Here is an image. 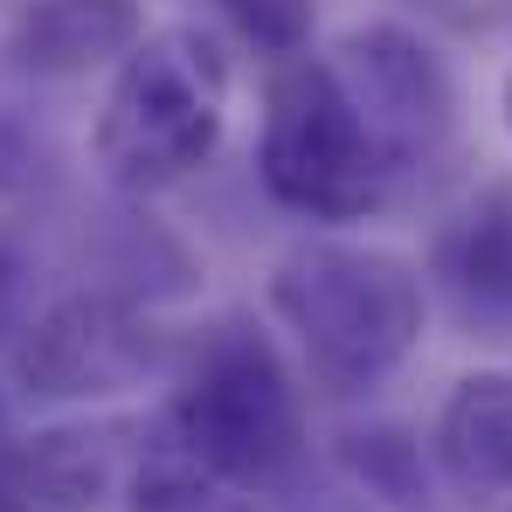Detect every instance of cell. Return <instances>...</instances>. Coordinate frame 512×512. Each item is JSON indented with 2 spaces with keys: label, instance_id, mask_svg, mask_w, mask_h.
<instances>
[{
  "label": "cell",
  "instance_id": "1",
  "mask_svg": "<svg viewBox=\"0 0 512 512\" xmlns=\"http://www.w3.org/2000/svg\"><path fill=\"white\" fill-rule=\"evenodd\" d=\"M270 312L298 340L305 374L326 395H374L423 346L429 284L409 256L381 250V243L312 236L277 256Z\"/></svg>",
  "mask_w": 512,
  "mask_h": 512
},
{
  "label": "cell",
  "instance_id": "2",
  "mask_svg": "<svg viewBox=\"0 0 512 512\" xmlns=\"http://www.w3.org/2000/svg\"><path fill=\"white\" fill-rule=\"evenodd\" d=\"M180 457H194L208 478L270 499L291 492L305 471V395L298 374L284 367L277 340L250 319H222L194 333L180 374H173L167 416H160Z\"/></svg>",
  "mask_w": 512,
  "mask_h": 512
},
{
  "label": "cell",
  "instance_id": "3",
  "mask_svg": "<svg viewBox=\"0 0 512 512\" xmlns=\"http://www.w3.org/2000/svg\"><path fill=\"white\" fill-rule=\"evenodd\" d=\"M229 132V56L208 28L167 21L132 42L90 118V160L118 194H167Z\"/></svg>",
  "mask_w": 512,
  "mask_h": 512
},
{
  "label": "cell",
  "instance_id": "4",
  "mask_svg": "<svg viewBox=\"0 0 512 512\" xmlns=\"http://www.w3.org/2000/svg\"><path fill=\"white\" fill-rule=\"evenodd\" d=\"M256 180L298 222H367L395 201L409 173L374 139L353 90L340 84L333 56H291L263 84L256 125Z\"/></svg>",
  "mask_w": 512,
  "mask_h": 512
},
{
  "label": "cell",
  "instance_id": "5",
  "mask_svg": "<svg viewBox=\"0 0 512 512\" xmlns=\"http://www.w3.org/2000/svg\"><path fill=\"white\" fill-rule=\"evenodd\" d=\"M326 56H333V70L353 90L360 118L374 125V139L395 153L402 173L450 153L464 97H457V77H450L436 42H423L402 21H367V28H346Z\"/></svg>",
  "mask_w": 512,
  "mask_h": 512
},
{
  "label": "cell",
  "instance_id": "6",
  "mask_svg": "<svg viewBox=\"0 0 512 512\" xmlns=\"http://www.w3.org/2000/svg\"><path fill=\"white\" fill-rule=\"evenodd\" d=\"M167 360L160 326L125 291H70L49 312H35L14 340V374L28 395L49 402H97L139 388Z\"/></svg>",
  "mask_w": 512,
  "mask_h": 512
},
{
  "label": "cell",
  "instance_id": "7",
  "mask_svg": "<svg viewBox=\"0 0 512 512\" xmlns=\"http://www.w3.org/2000/svg\"><path fill=\"white\" fill-rule=\"evenodd\" d=\"M423 284L443 298L464 340L512 346V173L478 180L436 222Z\"/></svg>",
  "mask_w": 512,
  "mask_h": 512
},
{
  "label": "cell",
  "instance_id": "8",
  "mask_svg": "<svg viewBox=\"0 0 512 512\" xmlns=\"http://www.w3.org/2000/svg\"><path fill=\"white\" fill-rule=\"evenodd\" d=\"M436 471L471 512H512V367H478L443 395Z\"/></svg>",
  "mask_w": 512,
  "mask_h": 512
},
{
  "label": "cell",
  "instance_id": "9",
  "mask_svg": "<svg viewBox=\"0 0 512 512\" xmlns=\"http://www.w3.org/2000/svg\"><path fill=\"white\" fill-rule=\"evenodd\" d=\"M139 35V0H28L7 28V49L35 77H84L104 63L118 70Z\"/></svg>",
  "mask_w": 512,
  "mask_h": 512
},
{
  "label": "cell",
  "instance_id": "10",
  "mask_svg": "<svg viewBox=\"0 0 512 512\" xmlns=\"http://www.w3.org/2000/svg\"><path fill=\"white\" fill-rule=\"evenodd\" d=\"M146 450L139 423H70L28 436V499L35 512H90L97 499H125V478Z\"/></svg>",
  "mask_w": 512,
  "mask_h": 512
},
{
  "label": "cell",
  "instance_id": "11",
  "mask_svg": "<svg viewBox=\"0 0 512 512\" xmlns=\"http://www.w3.org/2000/svg\"><path fill=\"white\" fill-rule=\"evenodd\" d=\"M125 512H263V499L208 478L160 429H146V450H139L132 478H125Z\"/></svg>",
  "mask_w": 512,
  "mask_h": 512
},
{
  "label": "cell",
  "instance_id": "12",
  "mask_svg": "<svg viewBox=\"0 0 512 512\" xmlns=\"http://www.w3.org/2000/svg\"><path fill=\"white\" fill-rule=\"evenodd\" d=\"M215 7H222V21L250 42L270 70L291 63V56H305L312 49V28H319V7L312 0H215Z\"/></svg>",
  "mask_w": 512,
  "mask_h": 512
},
{
  "label": "cell",
  "instance_id": "13",
  "mask_svg": "<svg viewBox=\"0 0 512 512\" xmlns=\"http://www.w3.org/2000/svg\"><path fill=\"white\" fill-rule=\"evenodd\" d=\"M346 464L395 506H423L429 492V471H423V450L402 436V429H367V436H346Z\"/></svg>",
  "mask_w": 512,
  "mask_h": 512
},
{
  "label": "cell",
  "instance_id": "14",
  "mask_svg": "<svg viewBox=\"0 0 512 512\" xmlns=\"http://www.w3.org/2000/svg\"><path fill=\"white\" fill-rule=\"evenodd\" d=\"M21 326H28V250L0 222V340H14Z\"/></svg>",
  "mask_w": 512,
  "mask_h": 512
},
{
  "label": "cell",
  "instance_id": "15",
  "mask_svg": "<svg viewBox=\"0 0 512 512\" xmlns=\"http://www.w3.org/2000/svg\"><path fill=\"white\" fill-rule=\"evenodd\" d=\"M0 512H35V499H28V436L7 423V402H0Z\"/></svg>",
  "mask_w": 512,
  "mask_h": 512
},
{
  "label": "cell",
  "instance_id": "16",
  "mask_svg": "<svg viewBox=\"0 0 512 512\" xmlns=\"http://www.w3.org/2000/svg\"><path fill=\"white\" fill-rule=\"evenodd\" d=\"M35 173H42V146L28 139V125L0 118V187L14 194V187H28Z\"/></svg>",
  "mask_w": 512,
  "mask_h": 512
},
{
  "label": "cell",
  "instance_id": "17",
  "mask_svg": "<svg viewBox=\"0 0 512 512\" xmlns=\"http://www.w3.org/2000/svg\"><path fill=\"white\" fill-rule=\"evenodd\" d=\"M499 118H506V132H512V70L499 77Z\"/></svg>",
  "mask_w": 512,
  "mask_h": 512
}]
</instances>
